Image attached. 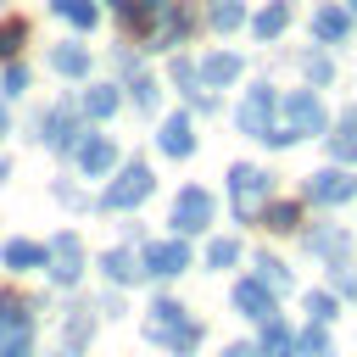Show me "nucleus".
<instances>
[{"instance_id":"f257e3e1","label":"nucleus","mask_w":357,"mask_h":357,"mask_svg":"<svg viewBox=\"0 0 357 357\" xmlns=\"http://www.w3.org/2000/svg\"><path fill=\"white\" fill-rule=\"evenodd\" d=\"M268 201H273V173H262L251 162H234L229 167V206H234V218L251 223V218H262Z\"/></svg>"},{"instance_id":"f03ea898","label":"nucleus","mask_w":357,"mask_h":357,"mask_svg":"<svg viewBox=\"0 0 357 357\" xmlns=\"http://www.w3.org/2000/svg\"><path fill=\"white\" fill-rule=\"evenodd\" d=\"M212 218H218V201H212V190H201V184H184V190L173 195V212H167L173 234H201V229H212Z\"/></svg>"},{"instance_id":"7ed1b4c3","label":"nucleus","mask_w":357,"mask_h":357,"mask_svg":"<svg viewBox=\"0 0 357 357\" xmlns=\"http://www.w3.org/2000/svg\"><path fill=\"white\" fill-rule=\"evenodd\" d=\"M45 268H50V284L73 290V284L84 279V240H78L73 229L50 234V245H45Z\"/></svg>"},{"instance_id":"20e7f679","label":"nucleus","mask_w":357,"mask_h":357,"mask_svg":"<svg viewBox=\"0 0 357 357\" xmlns=\"http://www.w3.org/2000/svg\"><path fill=\"white\" fill-rule=\"evenodd\" d=\"M279 95H273V84H257V89H245V100H240V112H234V123H240V134H251V139H268L279 123Z\"/></svg>"},{"instance_id":"39448f33","label":"nucleus","mask_w":357,"mask_h":357,"mask_svg":"<svg viewBox=\"0 0 357 357\" xmlns=\"http://www.w3.org/2000/svg\"><path fill=\"white\" fill-rule=\"evenodd\" d=\"M151 190H156V173H151L145 162H128V167H123V173H117V178L106 184L100 206H106V212H128V206H139V201H145Z\"/></svg>"},{"instance_id":"423d86ee","label":"nucleus","mask_w":357,"mask_h":357,"mask_svg":"<svg viewBox=\"0 0 357 357\" xmlns=\"http://www.w3.org/2000/svg\"><path fill=\"white\" fill-rule=\"evenodd\" d=\"M301 195H307L312 206H340V201H351V195H357V178H351L346 167H324V173H307Z\"/></svg>"},{"instance_id":"0eeeda50","label":"nucleus","mask_w":357,"mask_h":357,"mask_svg":"<svg viewBox=\"0 0 357 357\" xmlns=\"http://www.w3.org/2000/svg\"><path fill=\"white\" fill-rule=\"evenodd\" d=\"M284 128H296V134H324L329 128V112H324V100L312 95V89H290L284 95Z\"/></svg>"},{"instance_id":"6e6552de","label":"nucleus","mask_w":357,"mask_h":357,"mask_svg":"<svg viewBox=\"0 0 357 357\" xmlns=\"http://www.w3.org/2000/svg\"><path fill=\"white\" fill-rule=\"evenodd\" d=\"M145 279H173V273H184L190 268V245H184V234H173V240H156V245H145Z\"/></svg>"},{"instance_id":"1a4fd4ad","label":"nucleus","mask_w":357,"mask_h":357,"mask_svg":"<svg viewBox=\"0 0 357 357\" xmlns=\"http://www.w3.org/2000/svg\"><path fill=\"white\" fill-rule=\"evenodd\" d=\"M39 139H45L50 151H73V145L84 139V128H78L73 106H50V112L39 117Z\"/></svg>"},{"instance_id":"9d476101","label":"nucleus","mask_w":357,"mask_h":357,"mask_svg":"<svg viewBox=\"0 0 357 357\" xmlns=\"http://www.w3.org/2000/svg\"><path fill=\"white\" fill-rule=\"evenodd\" d=\"M73 156H78V173H84V178H100V173H112V167H117V145H112L106 134L78 139V145H73Z\"/></svg>"},{"instance_id":"9b49d317","label":"nucleus","mask_w":357,"mask_h":357,"mask_svg":"<svg viewBox=\"0 0 357 357\" xmlns=\"http://www.w3.org/2000/svg\"><path fill=\"white\" fill-rule=\"evenodd\" d=\"M312 257H324V262H346V251H351V234L340 229V223H318V229H307V240H301Z\"/></svg>"},{"instance_id":"f8f14e48","label":"nucleus","mask_w":357,"mask_h":357,"mask_svg":"<svg viewBox=\"0 0 357 357\" xmlns=\"http://www.w3.org/2000/svg\"><path fill=\"white\" fill-rule=\"evenodd\" d=\"M156 145H162V156H173V162H184V156H195V128H190V117H184V112H173V117L162 123V134H156Z\"/></svg>"},{"instance_id":"ddd939ff","label":"nucleus","mask_w":357,"mask_h":357,"mask_svg":"<svg viewBox=\"0 0 357 357\" xmlns=\"http://www.w3.org/2000/svg\"><path fill=\"white\" fill-rule=\"evenodd\" d=\"M234 312L268 324V318H273V290H268L262 279H240V284H234Z\"/></svg>"},{"instance_id":"4468645a","label":"nucleus","mask_w":357,"mask_h":357,"mask_svg":"<svg viewBox=\"0 0 357 357\" xmlns=\"http://www.w3.org/2000/svg\"><path fill=\"white\" fill-rule=\"evenodd\" d=\"M190 312H184V301H173V296H162V301H151V318H145V335L151 340H173V329L184 324Z\"/></svg>"},{"instance_id":"2eb2a0df","label":"nucleus","mask_w":357,"mask_h":357,"mask_svg":"<svg viewBox=\"0 0 357 357\" xmlns=\"http://www.w3.org/2000/svg\"><path fill=\"white\" fill-rule=\"evenodd\" d=\"M50 73H61V78H89V45H73V39L50 45Z\"/></svg>"},{"instance_id":"dca6fc26","label":"nucleus","mask_w":357,"mask_h":357,"mask_svg":"<svg viewBox=\"0 0 357 357\" xmlns=\"http://www.w3.org/2000/svg\"><path fill=\"white\" fill-rule=\"evenodd\" d=\"M240 73H245V61H240L234 50H212V56L201 61V84H206V89H223V84H234Z\"/></svg>"},{"instance_id":"f3484780","label":"nucleus","mask_w":357,"mask_h":357,"mask_svg":"<svg viewBox=\"0 0 357 357\" xmlns=\"http://www.w3.org/2000/svg\"><path fill=\"white\" fill-rule=\"evenodd\" d=\"M100 273H106L112 284H139V279H145V262H139L128 245H117V251L100 257Z\"/></svg>"},{"instance_id":"a211bd4d","label":"nucleus","mask_w":357,"mask_h":357,"mask_svg":"<svg viewBox=\"0 0 357 357\" xmlns=\"http://www.w3.org/2000/svg\"><path fill=\"white\" fill-rule=\"evenodd\" d=\"M312 33H318L324 45H340V39L351 33V11H346V6H318V11H312Z\"/></svg>"},{"instance_id":"6ab92c4d","label":"nucleus","mask_w":357,"mask_h":357,"mask_svg":"<svg viewBox=\"0 0 357 357\" xmlns=\"http://www.w3.org/2000/svg\"><path fill=\"white\" fill-rule=\"evenodd\" d=\"M0 262H6L11 273H33V268H45V245H33V240H6V245H0Z\"/></svg>"},{"instance_id":"aec40b11","label":"nucleus","mask_w":357,"mask_h":357,"mask_svg":"<svg viewBox=\"0 0 357 357\" xmlns=\"http://www.w3.org/2000/svg\"><path fill=\"white\" fill-rule=\"evenodd\" d=\"M284 28H290V0H268V6L251 17V33H257V39H279Z\"/></svg>"},{"instance_id":"412c9836","label":"nucleus","mask_w":357,"mask_h":357,"mask_svg":"<svg viewBox=\"0 0 357 357\" xmlns=\"http://www.w3.org/2000/svg\"><path fill=\"white\" fill-rule=\"evenodd\" d=\"M329 156L335 162H357V106L340 112V128L329 134Z\"/></svg>"},{"instance_id":"4be33fe9","label":"nucleus","mask_w":357,"mask_h":357,"mask_svg":"<svg viewBox=\"0 0 357 357\" xmlns=\"http://www.w3.org/2000/svg\"><path fill=\"white\" fill-rule=\"evenodd\" d=\"M50 11H56V17H67V22H73V28H84V33H89V28L100 22L95 0H50Z\"/></svg>"},{"instance_id":"5701e85b","label":"nucleus","mask_w":357,"mask_h":357,"mask_svg":"<svg viewBox=\"0 0 357 357\" xmlns=\"http://www.w3.org/2000/svg\"><path fill=\"white\" fill-rule=\"evenodd\" d=\"M117 112V89L112 84H89L84 89V117H112Z\"/></svg>"},{"instance_id":"b1692460","label":"nucleus","mask_w":357,"mask_h":357,"mask_svg":"<svg viewBox=\"0 0 357 357\" xmlns=\"http://www.w3.org/2000/svg\"><path fill=\"white\" fill-rule=\"evenodd\" d=\"M257 279H262V284H268L273 296H284V290H290V268H284L279 257H268V251L257 257Z\"/></svg>"},{"instance_id":"393cba45","label":"nucleus","mask_w":357,"mask_h":357,"mask_svg":"<svg viewBox=\"0 0 357 357\" xmlns=\"http://www.w3.org/2000/svg\"><path fill=\"white\" fill-rule=\"evenodd\" d=\"M262 357H290V329H284L279 312L262 324Z\"/></svg>"},{"instance_id":"a878e982","label":"nucleus","mask_w":357,"mask_h":357,"mask_svg":"<svg viewBox=\"0 0 357 357\" xmlns=\"http://www.w3.org/2000/svg\"><path fill=\"white\" fill-rule=\"evenodd\" d=\"M290 351H296V357H329V335H324V324H307L301 340H296Z\"/></svg>"},{"instance_id":"bb28decb","label":"nucleus","mask_w":357,"mask_h":357,"mask_svg":"<svg viewBox=\"0 0 357 357\" xmlns=\"http://www.w3.org/2000/svg\"><path fill=\"white\" fill-rule=\"evenodd\" d=\"M17 329H28V307H22L17 296H0V340L17 335Z\"/></svg>"},{"instance_id":"cd10ccee","label":"nucleus","mask_w":357,"mask_h":357,"mask_svg":"<svg viewBox=\"0 0 357 357\" xmlns=\"http://www.w3.org/2000/svg\"><path fill=\"white\" fill-rule=\"evenodd\" d=\"M128 95H134V112H145V117H151V112H156V100H162L156 78H145V73H139V78L128 84Z\"/></svg>"},{"instance_id":"c85d7f7f","label":"nucleus","mask_w":357,"mask_h":357,"mask_svg":"<svg viewBox=\"0 0 357 357\" xmlns=\"http://www.w3.org/2000/svg\"><path fill=\"white\" fill-rule=\"evenodd\" d=\"M296 218H301V212H296L290 201H268V206H262V223H268V229H279V234H290V229H296Z\"/></svg>"},{"instance_id":"c756f323","label":"nucleus","mask_w":357,"mask_h":357,"mask_svg":"<svg viewBox=\"0 0 357 357\" xmlns=\"http://www.w3.org/2000/svg\"><path fill=\"white\" fill-rule=\"evenodd\" d=\"M95 335V318H89V307H67V346H84Z\"/></svg>"},{"instance_id":"7c9ffc66","label":"nucleus","mask_w":357,"mask_h":357,"mask_svg":"<svg viewBox=\"0 0 357 357\" xmlns=\"http://www.w3.org/2000/svg\"><path fill=\"white\" fill-rule=\"evenodd\" d=\"M206 17H212V28H223V33H229V28H240V22H245V6H240V0H212V11H206Z\"/></svg>"},{"instance_id":"2f4dec72","label":"nucleus","mask_w":357,"mask_h":357,"mask_svg":"<svg viewBox=\"0 0 357 357\" xmlns=\"http://www.w3.org/2000/svg\"><path fill=\"white\" fill-rule=\"evenodd\" d=\"M234 262H240V240H212V245H206V268L223 273V268H234Z\"/></svg>"},{"instance_id":"473e14b6","label":"nucleus","mask_w":357,"mask_h":357,"mask_svg":"<svg viewBox=\"0 0 357 357\" xmlns=\"http://www.w3.org/2000/svg\"><path fill=\"white\" fill-rule=\"evenodd\" d=\"M167 346H173V357H190V351L201 346V324H195V318H184V324L173 329V340H167Z\"/></svg>"},{"instance_id":"72a5a7b5","label":"nucleus","mask_w":357,"mask_h":357,"mask_svg":"<svg viewBox=\"0 0 357 357\" xmlns=\"http://www.w3.org/2000/svg\"><path fill=\"white\" fill-rule=\"evenodd\" d=\"M301 307H307V318H312V324H329V318H335V296H329V290H307V301H301Z\"/></svg>"},{"instance_id":"f704fd0d","label":"nucleus","mask_w":357,"mask_h":357,"mask_svg":"<svg viewBox=\"0 0 357 357\" xmlns=\"http://www.w3.org/2000/svg\"><path fill=\"white\" fill-rule=\"evenodd\" d=\"M22 33H28V28H22L17 17H11V22L0 28V56H17V50H22Z\"/></svg>"},{"instance_id":"c9c22d12","label":"nucleus","mask_w":357,"mask_h":357,"mask_svg":"<svg viewBox=\"0 0 357 357\" xmlns=\"http://www.w3.org/2000/svg\"><path fill=\"white\" fill-rule=\"evenodd\" d=\"M0 357H33V340H28V329L6 335V340H0Z\"/></svg>"},{"instance_id":"e433bc0d","label":"nucleus","mask_w":357,"mask_h":357,"mask_svg":"<svg viewBox=\"0 0 357 357\" xmlns=\"http://www.w3.org/2000/svg\"><path fill=\"white\" fill-rule=\"evenodd\" d=\"M28 89V67H6V78H0V95H22Z\"/></svg>"},{"instance_id":"4c0bfd02","label":"nucleus","mask_w":357,"mask_h":357,"mask_svg":"<svg viewBox=\"0 0 357 357\" xmlns=\"http://www.w3.org/2000/svg\"><path fill=\"white\" fill-rule=\"evenodd\" d=\"M301 67H307V78H312V84H329V56H307Z\"/></svg>"},{"instance_id":"58836bf2","label":"nucleus","mask_w":357,"mask_h":357,"mask_svg":"<svg viewBox=\"0 0 357 357\" xmlns=\"http://www.w3.org/2000/svg\"><path fill=\"white\" fill-rule=\"evenodd\" d=\"M335 268V284L346 290V296H357V273H351V262H329Z\"/></svg>"},{"instance_id":"ea45409f","label":"nucleus","mask_w":357,"mask_h":357,"mask_svg":"<svg viewBox=\"0 0 357 357\" xmlns=\"http://www.w3.org/2000/svg\"><path fill=\"white\" fill-rule=\"evenodd\" d=\"M218 357H257V346H245V340H234V346H223Z\"/></svg>"},{"instance_id":"a19ab883","label":"nucleus","mask_w":357,"mask_h":357,"mask_svg":"<svg viewBox=\"0 0 357 357\" xmlns=\"http://www.w3.org/2000/svg\"><path fill=\"white\" fill-rule=\"evenodd\" d=\"M6 134H11V112L0 106V139H6Z\"/></svg>"},{"instance_id":"79ce46f5","label":"nucleus","mask_w":357,"mask_h":357,"mask_svg":"<svg viewBox=\"0 0 357 357\" xmlns=\"http://www.w3.org/2000/svg\"><path fill=\"white\" fill-rule=\"evenodd\" d=\"M50 357H84V351H78V346H56Z\"/></svg>"},{"instance_id":"37998d69","label":"nucleus","mask_w":357,"mask_h":357,"mask_svg":"<svg viewBox=\"0 0 357 357\" xmlns=\"http://www.w3.org/2000/svg\"><path fill=\"white\" fill-rule=\"evenodd\" d=\"M6 178H11V162H6V156H0V184H6Z\"/></svg>"},{"instance_id":"c03bdc74","label":"nucleus","mask_w":357,"mask_h":357,"mask_svg":"<svg viewBox=\"0 0 357 357\" xmlns=\"http://www.w3.org/2000/svg\"><path fill=\"white\" fill-rule=\"evenodd\" d=\"M346 6H351V11H357V0H346Z\"/></svg>"},{"instance_id":"a18cd8bd","label":"nucleus","mask_w":357,"mask_h":357,"mask_svg":"<svg viewBox=\"0 0 357 357\" xmlns=\"http://www.w3.org/2000/svg\"><path fill=\"white\" fill-rule=\"evenodd\" d=\"M117 6H128V0H117Z\"/></svg>"}]
</instances>
